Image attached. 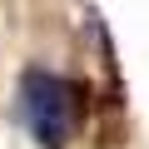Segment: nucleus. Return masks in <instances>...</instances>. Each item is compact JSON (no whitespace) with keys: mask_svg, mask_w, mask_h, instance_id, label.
<instances>
[{"mask_svg":"<svg viewBox=\"0 0 149 149\" xmlns=\"http://www.w3.org/2000/svg\"><path fill=\"white\" fill-rule=\"evenodd\" d=\"M20 114L45 149H65L74 139V129H80V90L70 80H60V74H50V70H25Z\"/></svg>","mask_w":149,"mask_h":149,"instance_id":"1","label":"nucleus"}]
</instances>
